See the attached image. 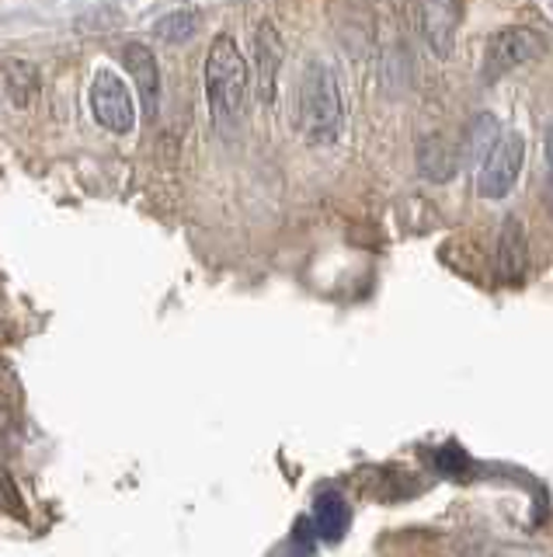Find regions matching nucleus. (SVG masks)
Instances as JSON below:
<instances>
[{"label":"nucleus","mask_w":553,"mask_h":557,"mask_svg":"<svg viewBox=\"0 0 553 557\" xmlns=\"http://www.w3.org/2000/svg\"><path fill=\"white\" fill-rule=\"evenodd\" d=\"M418 22H422L428 49L436 52L439 60L453 57L456 32H460V22H463L460 0H418Z\"/></svg>","instance_id":"423d86ee"},{"label":"nucleus","mask_w":553,"mask_h":557,"mask_svg":"<svg viewBox=\"0 0 553 557\" xmlns=\"http://www.w3.org/2000/svg\"><path fill=\"white\" fill-rule=\"evenodd\" d=\"M546 188H550V199H553V126L546 129Z\"/></svg>","instance_id":"2eb2a0df"},{"label":"nucleus","mask_w":553,"mask_h":557,"mask_svg":"<svg viewBox=\"0 0 553 557\" xmlns=\"http://www.w3.org/2000/svg\"><path fill=\"white\" fill-rule=\"evenodd\" d=\"M523 164H526V139H523V133H515V129L498 133L494 147L483 153V161H480V178H477L480 196L491 199V202L505 199L508 191L515 188Z\"/></svg>","instance_id":"20e7f679"},{"label":"nucleus","mask_w":553,"mask_h":557,"mask_svg":"<svg viewBox=\"0 0 553 557\" xmlns=\"http://www.w3.org/2000/svg\"><path fill=\"white\" fill-rule=\"evenodd\" d=\"M494 139H498V122L494 115L488 112H480L470 126H466V136H463V157H470V161H483V153H488L494 147Z\"/></svg>","instance_id":"4468645a"},{"label":"nucleus","mask_w":553,"mask_h":557,"mask_svg":"<svg viewBox=\"0 0 553 557\" xmlns=\"http://www.w3.org/2000/svg\"><path fill=\"white\" fill-rule=\"evenodd\" d=\"M341 122L344 109L338 74L321 60L306 63L297 87V129L310 147H331L341 136Z\"/></svg>","instance_id":"f257e3e1"},{"label":"nucleus","mask_w":553,"mask_h":557,"mask_svg":"<svg viewBox=\"0 0 553 557\" xmlns=\"http://www.w3.org/2000/svg\"><path fill=\"white\" fill-rule=\"evenodd\" d=\"M349 519H352L349 502H344L338 492H321L317 502H314V516H310V527L317 530L321 540H331V544H335V540H341L344 530H349Z\"/></svg>","instance_id":"f8f14e48"},{"label":"nucleus","mask_w":553,"mask_h":557,"mask_svg":"<svg viewBox=\"0 0 553 557\" xmlns=\"http://www.w3.org/2000/svg\"><path fill=\"white\" fill-rule=\"evenodd\" d=\"M543 49H546V42L540 39V32H532L526 25H508V28L494 32L488 46H483V66H480L483 84L508 77L512 70L532 63L536 57H543Z\"/></svg>","instance_id":"7ed1b4c3"},{"label":"nucleus","mask_w":553,"mask_h":557,"mask_svg":"<svg viewBox=\"0 0 553 557\" xmlns=\"http://www.w3.org/2000/svg\"><path fill=\"white\" fill-rule=\"evenodd\" d=\"M529 269V237L526 223L518 216H505L498 231V255H494V272L505 286H523Z\"/></svg>","instance_id":"6e6552de"},{"label":"nucleus","mask_w":553,"mask_h":557,"mask_svg":"<svg viewBox=\"0 0 553 557\" xmlns=\"http://www.w3.org/2000/svg\"><path fill=\"white\" fill-rule=\"evenodd\" d=\"M123 66L133 77L136 91H140L147 119H158V112H161V66H158V57H153V49H147L143 42H126L123 46Z\"/></svg>","instance_id":"1a4fd4ad"},{"label":"nucleus","mask_w":553,"mask_h":557,"mask_svg":"<svg viewBox=\"0 0 553 557\" xmlns=\"http://www.w3.org/2000/svg\"><path fill=\"white\" fill-rule=\"evenodd\" d=\"M205 98L219 133H227L244 112L248 98V63L230 35H216L205 57Z\"/></svg>","instance_id":"f03ea898"},{"label":"nucleus","mask_w":553,"mask_h":557,"mask_svg":"<svg viewBox=\"0 0 553 557\" xmlns=\"http://www.w3.org/2000/svg\"><path fill=\"white\" fill-rule=\"evenodd\" d=\"M199 25H202V14L196 8H178V11H171V14L153 22V35L167 46H185V42L196 39Z\"/></svg>","instance_id":"ddd939ff"},{"label":"nucleus","mask_w":553,"mask_h":557,"mask_svg":"<svg viewBox=\"0 0 553 557\" xmlns=\"http://www.w3.org/2000/svg\"><path fill=\"white\" fill-rule=\"evenodd\" d=\"M0 74H4V91L8 98L18 104V109H32V104L39 101V66L28 63L22 57H11L0 66Z\"/></svg>","instance_id":"9b49d317"},{"label":"nucleus","mask_w":553,"mask_h":557,"mask_svg":"<svg viewBox=\"0 0 553 557\" xmlns=\"http://www.w3.org/2000/svg\"><path fill=\"white\" fill-rule=\"evenodd\" d=\"M8 429H11V418L0 411V435H8Z\"/></svg>","instance_id":"dca6fc26"},{"label":"nucleus","mask_w":553,"mask_h":557,"mask_svg":"<svg viewBox=\"0 0 553 557\" xmlns=\"http://www.w3.org/2000/svg\"><path fill=\"white\" fill-rule=\"evenodd\" d=\"M91 115L101 129H109L115 136H126L136 126V104L129 87L109 66L91 77Z\"/></svg>","instance_id":"39448f33"},{"label":"nucleus","mask_w":553,"mask_h":557,"mask_svg":"<svg viewBox=\"0 0 553 557\" xmlns=\"http://www.w3.org/2000/svg\"><path fill=\"white\" fill-rule=\"evenodd\" d=\"M460 164H463V150L445 133H425L418 139V171L425 182H436V185L453 182Z\"/></svg>","instance_id":"9d476101"},{"label":"nucleus","mask_w":553,"mask_h":557,"mask_svg":"<svg viewBox=\"0 0 553 557\" xmlns=\"http://www.w3.org/2000/svg\"><path fill=\"white\" fill-rule=\"evenodd\" d=\"M282 39L272 22H262L254 32V95L262 104H272L279 95V70H282Z\"/></svg>","instance_id":"0eeeda50"}]
</instances>
